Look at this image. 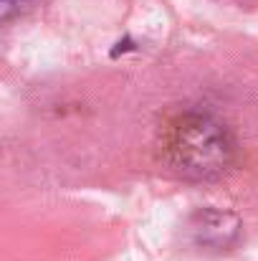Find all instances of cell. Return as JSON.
Here are the masks:
<instances>
[{
	"instance_id": "obj_2",
	"label": "cell",
	"mask_w": 258,
	"mask_h": 261,
	"mask_svg": "<svg viewBox=\"0 0 258 261\" xmlns=\"http://www.w3.org/2000/svg\"><path fill=\"white\" fill-rule=\"evenodd\" d=\"M187 231H190V239L197 249L225 251L228 246L236 244V239L241 233V221L228 211L203 208L190 218Z\"/></svg>"
},
{
	"instance_id": "obj_3",
	"label": "cell",
	"mask_w": 258,
	"mask_h": 261,
	"mask_svg": "<svg viewBox=\"0 0 258 261\" xmlns=\"http://www.w3.org/2000/svg\"><path fill=\"white\" fill-rule=\"evenodd\" d=\"M36 0H0V18L3 20H13L18 15H23Z\"/></svg>"
},
{
	"instance_id": "obj_1",
	"label": "cell",
	"mask_w": 258,
	"mask_h": 261,
	"mask_svg": "<svg viewBox=\"0 0 258 261\" xmlns=\"http://www.w3.org/2000/svg\"><path fill=\"white\" fill-rule=\"evenodd\" d=\"M162 158L185 180H218L236 160L231 129L208 112H182L162 129Z\"/></svg>"
}]
</instances>
